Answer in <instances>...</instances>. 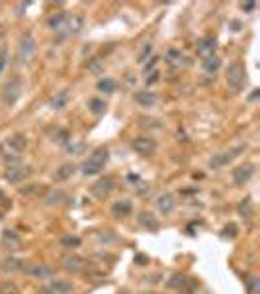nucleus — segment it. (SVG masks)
<instances>
[{"label":"nucleus","mask_w":260,"mask_h":294,"mask_svg":"<svg viewBox=\"0 0 260 294\" xmlns=\"http://www.w3.org/2000/svg\"><path fill=\"white\" fill-rule=\"evenodd\" d=\"M221 237H225V239H235L237 237V226L235 224H227V226L223 228Z\"/></svg>","instance_id":"37"},{"label":"nucleus","mask_w":260,"mask_h":294,"mask_svg":"<svg viewBox=\"0 0 260 294\" xmlns=\"http://www.w3.org/2000/svg\"><path fill=\"white\" fill-rule=\"evenodd\" d=\"M67 22H69V14L57 12L47 20V28H49V30H55V32H63V30L67 28Z\"/></svg>","instance_id":"17"},{"label":"nucleus","mask_w":260,"mask_h":294,"mask_svg":"<svg viewBox=\"0 0 260 294\" xmlns=\"http://www.w3.org/2000/svg\"><path fill=\"white\" fill-rule=\"evenodd\" d=\"M227 85L233 90H241L247 83V69L241 61H233V63L227 67Z\"/></svg>","instance_id":"3"},{"label":"nucleus","mask_w":260,"mask_h":294,"mask_svg":"<svg viewBox=\"0 0 260 294\" xmlns=\"http://www.w3.org/2000/svg\"><path fill=\"white\" fill-rule=\"evenodd\" d=\"M108 159H110V151H108L106 147H98V149H94V151L90 153V157L82 163V167H80L82 175H86V177H94V175L102 173L104 167H106V163H108Z\"/></svg>","instance_id":"1"},{"label":"nucleus","mask_w":260,"mask_h":294,"mask_svg":"<svg viewBox=\"0 0 260 294\" xmlns=\"http://www.w3.org/2000/svg\"><path fill=\"white\" fill-rule=\"evenodd\" d=\"M67 28H69V32H71L73 36L80 34V32H82V28H84V20H82V16H69Z\"/></svg>","instance_id":"25"},{"label":"nucleus","mask_w":260,"mask_h":294,"mask_svg":"<svg viewBox=\"0 0 260 294\" xmlns=\"http://www.w3.org/2000/svg\"><path fill=\"white\" fill-rule=\"evenodd\" d=\"M18 53H20V59H22V61H25V63H32V61L36 59L37 43H36V39L32 38L30 34L20 39V47H18Z\"/></svg>","instance_id":"6"},{"label":"nucleus","mask_w":260,"mask_h":294,"mask_svg":"<svg viewBox=\"0 0 260 294\" xmlns=\"http://www.w3.org/2000/svg\"><path fill=\"white\" fill-rule=\"evenodd\" d=\"M231 26H233V32H239V30H241V24H239V22H233Z\"/></svg>","instance_id":"46"},{"label":"nucleus","mask_w":260,"mask_h":294,"mask_svg":"<svg viewBox=\"0 0 260 294\" xmlns=\"http://www.w3.org/2000/svg\"><path fill=\"white\" fill-rule=\"evenodd\" d=\"M86 106H88V110H90L92 114L100 116V114H104V112H106V106H108V104L104 102L102 98H90V100L86 102Z\"/></svg>","instance_id":"29"},{"label":"nucleus","mask_w":260,"mask_h":294,"mask_svg":"<svg viewBox=\"0 0 260 294\" xmlns=\"http://www.w3.org/2000/svg\"><path fill=\"white\" fill-rule=\"evenodd\" d=\"M245 288H247L248 294H258L260 279L258 277H248V279H245Z\"/></svg>","instance_id":"34"},{"label":"nucleus","mask_w":260,"mask_h":294,"mask_svg":"<svg viewBox=\"0 0 260 294\" xmlns=\"http://www.w3.org/2000/svg\"><path fill=\"white\" fill-rule=\"evenodd\" d=\"M51 140L55 141V143H61V145H65V143H69L71 141V133L67 131V129H57L55 133H53V138Z\"/></svg>","instance_id":"35"},{"label":"nucleus","mask_w":260,"mask_h":294,"mask_svg":"<svg viewBox=\"0 0 260 294\" xmlns=\"http://www.w3.org/2000/svg\"><path fill=\"white\" fill-rule=\"evenodd\" d=\"M80 237H76V235H63L61 239H59V245L61 247H67V249H76V247H80Z\"/></svg>","instance_id":"31"},{"label":"nucleus","mask_w":260,"mask_h":294,"mask_svg":"<svg viewBox=\"0 0 260 294\" xmlns=\"http://www.w3.org/2000/svg\"><path fill=\"white\" fill-rule=\"evenodd\" d=\"M131 149L139 155H153L157 151V141L153 138H135L131 141Z\"/></svg>","instance_id":"10"},{"label":"nucleus","mask_w":260,"mask_h":294,"mask_svg":"<svg viewBox=\"0 0 260 294\" xmlns=\"http://www.w3.org/2000/svg\"><path fill=\"white\" fill-rule=\"evenodd\" d=\"M133 100L141 108H153L159 102V96L155 92H151V90H137L135 94H133Z\"/></svg>","instance_id":"13"},{"label":"nucleus","mask_w":260,"mask_h":294,"mask_svg":"<svg viewBox=\"0 0 260 294\" xmlns=\"http://www.w3.org/2000/svg\"><path fill=\"white\" fill-rule=\"evenodd\" d=\"M186 275H182V273H174L172 277L166 281V288H170V290H180L182 286H184V282H186Z\"/></svg>","instance_id":"27"},{"label":"nucleus","mask_w":260,"mask_h":294,"mask_svg":"<svg viewBox=\"0 0 260 294\" xmlns=\"http://www.w3.org/2000/svg\"><path fill=\"white\" fill-rule=\"evenodd\" d=\"M215 47H217V39L213 36H206L198 41V55L204 59L211 57V55H215Z\"/></svg>","instance_id":"14"},{"label":"nucleus","mask_w":260,"mask_h":294,"mask_svg":"<svg viewBox=\"0 0 260 294\" xmlns=\"http://www.w3.org/2000/svg\"><path fill=\"white\" fill-rule=\"evenodd\" d=\"M153 53V43H143V47L137 53V63H147V59H151Z\"/></svg>","instance_id":"33"},{"label":"nucleus","mask_w":260,"mask_h":294,"mask_svg":"<svg viewBox=\"0 0 260 294\" xmlns=\"http://www.w3.org/2000/svg\"><path fill=\"white\" fill-rule=\"evenodd\" d=\"M74 171H76V165H73V163H65V165H61L59 169H57V173H55V180L71 179V177L74 175Z\"/></svg>","instance_id":"24"},{"label":"nucleus","mask_w":260,"mask_h":294,"mask_svg":"<svg viewBox=\"0 0 260 294\" xmlns=\"http://www.w3.org/2000/svg\"><path fill=\"white\" fill-rule=\"evenodd\" d=\"M133 261H135V263H137V265H139V267H145V265H147V263H149V257H147V255H143V253H137Z\"/></svg>","instance_id":"40"},{"label":"nucleus","mask_w":260,"mask_h":294,"mask_svg":"<svg viewBox=\"0 0 260 294\" xmlns=\"http://www.w3.org/2000/svg\"><path fill=\"white\" fill-rule=\"evenodd\" d=\"M143 294H149V292H143ZM151 294H153V292H151Z\"/></svg>","instance_id":"49"},{"label":"nucleus","mask_w":260,"mask_h":294,"mask_svg":"<svg viewBox=\"0 0 260 294\" xmlns=\"http://www.w3.org/2000/svg\"><path fill=\"white\" fill-rule=\"evenodd\" d=\"M157 206H159V210H161L162 214H172L174 212V206H176V202H174L172 194H161L159 196V200H157Z\"/></svg>","instance_id":"20"},{"label":"nucleus","mask_w":260,"mask_h":294,"mask_svg":"<svg viewBox=\"0 0 260 294\" xmlns=\"http://www.w3.org/2000/svg\"><path fill=\"white\" fill-rule=\"evenodd\" d=\"M25 147H27V140H25L22 133H14V136H10V138H6V140L2 141L0 153H2V157H4L6 161H14V159H20V157H22Z\"/></svg>","instance_id":"2"},{"label":"nucleus","mask_w":260,"mask_h":294,"mask_svg":"<svg viewBox=\"0 0 260 294\" xmlns=\"http://www.w3.org/2000/svg\"><path fill=\"white\" fill-rule=\"evenodd\" d=\"M196 286H198V282L194 281V279H190V277H188V279H186V282H184V286H182L178 292H180V294H192L194 290H196Z\"/></svg>","instance_id":"36"},{"label":"nucleus","mask_w":260,"mask_h":294,"mask_svg":"<svg viewBox=\"0 0 260 294\" xmlns=\"http://www.w3.org/2000/svg\"><path fill=\"white\" fill-rule=\"evenodd\" d=\"M233 182L237 186H243L247 184L248 180L254 177V165L252 163H245V165H239L237 169H233Z\"/></svg>","instance_id":"9"},{"label":"nucleus","mask_w":260,"mask_h":294,"mask_svg":"<svg viewBox=\"0 0 260 294\" xmlns=\"http://www.w3.org/2000/svg\"><path fill=\"white\" fill-rule=\"evenodd\" d=\"M219 67H221V59H219L217 55L206 57V59L201 61V69H204L208 75H213V73H217V71H219Z\"/></svg>","instance_id":"21"},{"label":"nucleus","mask_w":260,"mask_h":294,"mask_svg":"<svg viewBox=\"0 0 260 294\" xmlns=\"http://www.w3.org/2000/svg\"><path fill=\"white\" fill-rule=\"evenodd\" d=\"M247 147L245 145H237V147H233V149H229V151H221V153H215L213 157H211L210 161H208V167L210 169H221V167L229 165L235 157H239L241 155V151H245Z\"/></svg>","instance_id":"5"},{"label":"nucleus","mask_w":260,"mask_h":294,"mask_svg":"<svg viewBox=\"0 0 260 294\" xmlns=\"http://www.w3.org/2000/svg\"><path fill=\"white\" fill-rule=\"evenodd\" d=\"M67 104H69V90L67 89L59 90L55 96H51V100H49V106L53 110H63Z\"/></svg>","instance_id":"19"},{"label":"nucleus","mask_w":260,"mask_h":294,"mask_svg":"<svg viewBox=\"0 0 260 294\" xmlns=\"http://www.w3.org/2000/svg\"><path fill=\"white\" fill-rule=\"evenodd\" d=\"M63 147H65V151H67L69 155H80V153H84V143H82V141L71 140L69 143H65Z\"/></svg>","instance_id":"30"},{"label":"nucleus","mask_w":260,"mask_h":294,"mask_svg":"<svg viewBox=\"0 0 260 294\" xmlns=\"http://www.w3.org/2000/svg\"><path fill=\"white\" fill-rule=\"evenodd\" d=\"M131 210H133V206H131L129 200H125V198L111 204V212H113V216H129Z\"/></svg>","instance_id":"22"},{"label":"nucleus","mask_w":260,"mask_h":294,"mask_svg":"<svg viewBox=\"0 0 260 294\" xmlns=\"http://www.w3.org/2000/svg\"><path fill=\"white\" fill-rule=\"evenodd\" d=\"M155 81H159V71H153V77H147V85L155 83Z\"/></svg>","instance_id":"44"},{"label":"nucleus","mask_w":260,"mask_h":294,"mask_svg":"<svg viewBox=\"0 0 260 294\" xmlns=\"http://www.w3.org/2000/svg\"><path fill=\"white\" fill-rule=\"evenodd\" d=\"M51 294H71L73 292V282L65 281V279H55L45 286Z\"/></svg>","instance_id":"15"},{"label":"nucleus","mask_w":260,"mask_h":294,"mask_svg":"<svg viewBox=\"0 0 260 294\" xmlns=\"http://www.w3.org/2000/svg\"><path fill=\"white\" fill-rule=\"evenodd\" d=\"M65 200H67V194H65L61 189H53V191L47 192L45 198H43V202L47 206H59V204H63Z\"/></svg>","instance_id":"18"},{"label":"nucleus","mask_w":260,"mask_h":294,"mask_svg":"<svg viewBox=\"0 0 260 294\" xmlns=\"http://www.w3.org/2000/svg\"><path fill=\"white\" fill-rule=\"evenodd\" d=\"M237 212H239V216H243V218H250V216H252L254 208H252V200H250V196L243 198V200L239 202V206H237Z\"/></svg>","instance_id":"26"},{"label":"nucleus","mask_w":260,"mask_h":294,"mask_svg":"<svg viewBox=\"0 0 260 294\" xmlns=\"http://www.w3.org/2000/svg\"><path fill=\"white\" fill-rule=\"evenodd\" d=\"M92 194L98 198V200H104V198H108L110 196V192L113 191V179L111 177H102L100 180H96L94 184H92Z\"/></svg>","instance_id":"11"},{"label":"nucleus","mask_w":260,"mask_h":294,"mask_svg":"<svg viewBox=\"0 0 260 294\" xmlns=\"http://www.w3.org/2000/svg\"><path fill=\"white\" fill-rule=\"evenodd\" d=\"M6 59H8V53H6V49H2L0 51V75H2L4 67H6Z\"/></svg>","instance_id":"43"},{"label":"nucleus","mask_w":260,"mask_h":294,"mask_svg":"<svg viewBox=\"0 0 260 294\" xmlns=\"http://www.w3.org/2000/svg\"><path fill=\"white\" fill-rule=\"evenodd\" d=\"M241 10H245V12H254V10H256V2H243V4H241Z\"/></svg>","instance_id":"41"},{"label":"nucleus","mask_w":260,"mask_h":294,"mask_svg":"<svg viewBox=\"0 0 260 294\" xmlns=\"http://www.w3.org/2000/svg\"><path fill=\"white\" fill-rule=\"evenodd\" d=\"M157 63H159V57H157V55H153V57H151V61L145 63V73H149L151 69H155V65H157Z\"/></svg>","instance_id":"42"},{"label":"nucleus","mask_w":260,"mask_h":294,"mask_svg":"<svg viewBox=\"0 0 260 294\" xmlns=\"http://www.w3.org/2000/svg\"><path fill=\"white\" fill-rule=\"evenodd\" d=\"M37 294H51V292H49V290H47V288H41V290H39V292H37Z\"/></svg>","instance_id":"47"},{"label":"nucleus","mask_w":260,"mask_h":294,"mask_svg":"<svg viewBox=\"0 0 260 294\" xmlns=\"http://www.w3.org/2000/svg\"><path fill=\"white\" fill-rule=\"evenodd\" d=\"M25 265L22 259H16V257H6L2 261V271L4 273H14V271H22Z\"/></svg>","instance_id":"23"},{"label":"nucleus","mask_w":260,"mask_h":294,"mask_svg":"<svg viewBox=\"0 0 260 294\" xmlns=\"http://www.w3.org/2000/svg\"><path fill=\"white\" fill-rule=\"evenodd\" d=\"M166 63L170 65H178L182 63V59H184V55H182V51L180 49H176V47H170V49H166Z\"/></svg>","instance_id":"32"},{"label":"nucleus","mask_w":260,"mask_h":294,"mask_svg":"<svg viewBox=\"0 0 260 294\" xmlns=\"http://www.w3.org/2000/svg\"><path fill=\"white\" fill-rule=\"evenodd\" d=\"M0 294H18V286L14 282H2L0 284Z\"/></svg>","instance_id":"38"},{"label":"nucleus","mask_w":260,"mask_h":294,"mask_svg":"<svg viewBox=\"0 0 260 294\" xmlns=\"http://www.w3.org/2000/svg\"><path fill=\"white\" fill-rule=\"evenodd\" d=\"M22 81L20 78H10L4 87H2V102L6 106H14L22 96Z\"/></svg>","instance_id":"4"},{"label":"nucleus","mask_w":260,"mask_h":294,"mask_svg":"<svg viewBox=\"0 0 260 294\" xmlns=\"http://www.w3.org/2000/svg\"><path fill=\"white\" fill-rule=\"evenodd\" d=\"M127 180H129V182H141L139 175H133V173H129V175H127Z\"/></svg>","instance_id":"45"},{"label":"nucleus","mask_w":260,"mask_h":294,"mask_svg":"<svg viewBox=\"0 0 260 294\" xmlns=\"http://www.w3.org/2000/svg\"><path fill=\"white\" fill-rule=\"evenodd\" d=\"M4 36V28H2V24H0V38Z\"/></svg>","instance_id":"48"},{"label":"nucleus","mask_w":260,"mask_h":294,"mask_svg":"<svg viewBox=\"0 0 260 294\" xmlns=\"http://www.w3.org/2000/svg\"><path fill=\"white\" fill-rule=\"evenodd\" d=\"M22 273H25V275H27V277H32V279H39V281H47V279H51V277L55 275L53 267H49V265H43V263L25 265V267L22 269Z\"/></svg>","instance_id":"8"},{"label":"nucleus","mask_w":260,"mask_h":294,"mask_svg":"<svg viewBox=\"0 0 260 294\" xmlns=\"http://www.w3.org/2000/svg\"><path fill=\"white\" fill-rule=\"evenodd\" d=\"M96 89H98L100 92L111 94V92H115V89H118V83H115L113 78H100L98 83H96Z\"/></svg>","instance_id":"28"},{"label":"nucleus","mask_w":260,"mask_h":294,"mask_svg":"<svg viewBox=\"0 0 260 294\" xmlns=\"http://www.w3.org/2000/svg\"><path fill=\"white\" fill-rule=\"evenodd\" d=\"M137 220H139V224H141L145 230L153 231V233H155V231H159V228H161V222L157 220V216H153L151 212H141Z\"/></svg>","instance_id":"16"},{"label":"nucleus","mask_w":260,"mask_h":294,"mask_svg":"<svg viewBox=\"0 0 260 294\" xmlns=\"http://www.w3.org/2000/svg\"><path fill=\"white\" fill-rule=\"evenodd\" d=\"M61 267L76 275V273H82L86 269V261H84V257L76 255V253H67L61 257Z\"/></svg>","instance_id":"7"},{"label":"nucleus","mask_w":260,"mask_h":294,"mask_svg":"<svg viewBox=\"0 0 260 294\" xmlns=\"http://www.w3.org/2000/svg\"><path fill=\"white\" fill-rule=\"evenodd\" d=\"M88 69H90L92 73H100V71H104V65H102L100 59H92V61L88 63Z\"/></svg>","instance_id":"39"},{"label":"nucleus","mask_w":260,"mask_h":294,"mask_svg":"<svg viewBox=\"0 0 260 294\" xmlns=\"http://www.w3.org/2000/svg\"><path fill=\"white\" fill-rule=\"evenodd\" d=\"M30 175H32V169H30V167H8V171L4 173V179L8 180L10 184H20V182H24Z\"/></svg>","instance_id":"12"}]
</instances>
